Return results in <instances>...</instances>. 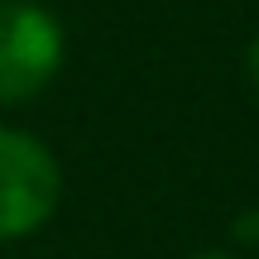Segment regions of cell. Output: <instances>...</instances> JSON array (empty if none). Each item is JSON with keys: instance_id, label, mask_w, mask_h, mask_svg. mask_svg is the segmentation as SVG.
<instances>
[{"instance_id": "3957f363", "label": "cell", "mask_w": 259, "mask_h": 259, "mask_svg": "<svg viewBox=\"0 0 259 259\" xmlns=\"http://www.w3.org/2000/svg\"><path fill=\"white\" fill-rule=\"evenodd\" d=\"M250 77H254V87H259V38H254V48H250Z\"/></svg>"}, {"instance_id": "7a4b0ae2", "label": "cell", "mask_w": 259, "mask_h": 259, "mask_svg": "<svg viewBox=\"0 0 259 259\" xmlns=\"http://www.w3.org/2000/svg\"><path fill=\"white\" fill-rule=\"evenodd\" d=\"M58 163L34 135L0 130V240L38 231L58 206Z\"/></svg>"}, {"instance_id": "6da1fadb", "label": "cell", "mask_w": 259, "mask_h": 259, "mask_svg": "<svg viewBox=\"0 0 259 259\" xmlns=\"http://www.w3.org/2000/svg\"><path fill=\"white\" fill-rule=\"evenodd\" d=\"M63 67V29L34 0H0V106L38 96Z\"/></svg>"}, {"instance_id": "277c9868", "label": "cell", "mask_w": 259, "mask_h": 259, "mask_svg": "<svg viewBox=\"0 0 259 259\" xmlns=\"http://www.w3.org/2000/svg\"><path fill=\"white\" fill-rule=\"evenodd\" d=\"M192 259H231V254H192Z\"/></svg>"}]
</instances>
